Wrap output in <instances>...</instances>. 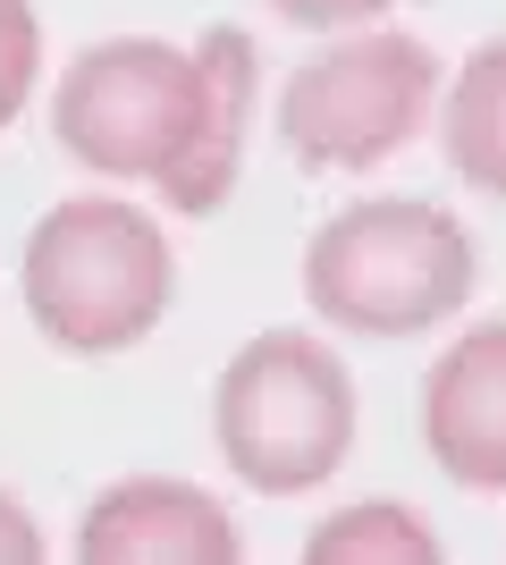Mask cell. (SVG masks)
I'll use <instances>...</instances> for the list:
<instances>
[{"label": "cell", "mask_w": 506, "mask_h": 565, "mask_svg": "<svg viewBox=\"0 0 506 565\" xmlns=\"http://www.w3.org/2000/svg\"><path fill=\"white\" fill-rule=\"evenodd\" d=\"M439 110V51L422 34L372 25L346 43L313 51L304 68L279 85V143L321 178H372L397 161Z\"/></svg>", "instance_id": "obj_5"}, {"label": "cell", "mask_w": 506, "mask_h": 565, "mask_svg": "<svg viewBox=\"0 0 506 565\" xmlns=\"http://www.w3.org/2000/svg\"><path fill=\"white\" fill-rule=\"evenodd\" d=\"M203 127V60L161 34H110L51 85V136L110 186H161Z\"/></svg>", "instance_id": "obj_4"}, {"label": "cell", "mask_w": 506, "mask_h": 565, "mask_svg": "<svg viewBox=\"0 0 506 565\" xmlns=\"http://www.w3.org/2000/svg\"><path fill=\"white\" fill-rule=\"evenodd\" d=\"M431 118H439V143H448V169L473 194L506 203V34L464 51V68L448 76V102Z\"/></svg>", "instance_id": "obj_9"}, {"label": "cell", "mask_w": 506, "mask_h": 565, "mask_svg": "<svg viewBox=\"0 0 506 565\" xmlns=\"http://www.w3.org/2000/svg\"><path fill=\"white\" fill-rule=\"evenodd\" d=\"M203 127H194L186 161L161 178V203L177 220H212L245 178V127H254V85H262V60H254V34L245 25H212L203 43Z\"/></svg>", "instance_id": "obj_8"}, {"label": "cell", "mask_w": 506, "mask_h": 565, "mask_svg": "<svg viewBox=\"0 0 506 565\" xmlns=\"http://www.w3.org/2000/svg\"><path fill=\"white\" fill-rule=\"evenodd\" d=\"M422 448L473 498L506 490V321H473L422 372Z\"/></svg>", "instance_id": "obj_7"}, {"label": "cell", "mask_w": 506, "mask_h": 565, "mask_svg": "<svg viewBox=\"0 0 506 565\" xmlns=\"http://www.w3.org/2000/svg\"><path fill=\"white\" fill-rule=\"evenodd\" d=\"M18 296L60 354H127L177 305L169 228L127 194H68L25 228Z\"/></svg>", "instance_id": "obj_2"}, {"label": "cell", "mask_w": 506, "mask_h": 565, "mask_svg": "<svg viewBox=\"0 0 506 565\" xmlns=\"http://www.w3.org/2000/svg\"><path fill=\"white\" fill-rule=\"evenodd\" d=\"M43 85V18H34V0H0V136L25 118Z\"/></svg>", "instance_id": "obj_11"}, {"label": "cell", "mask_w": 506, "mask_h": 565, "mask_svg": "<svg viewBox=\"0 0 506 565\" xmlns=\"http://www.w3.org/2000/svg\"><path fill=\"white\" fill-rule=\"evenodd\" d=\"M304 305L346 338H422L456 321L482 287V254L448 203L422 194H363L330 212L304 245Z\"/></svg>", "instance_id": "obj_1"}, {"label": "cell", "mask_w": 506, "mask_h": 565, "mask_svg": "<svg viewBox=\"0 0 506 565\" xmlns=\"http://www.w3.org/2000/svg\"><path fill=\"white\" fill-rule=\"evenodd\" d=\"M219 465L254 498L321 490L355 448V372L313 330H262L219 363L212 388Z\"/></svg>", "instance_id": "obj_3"}, {"label": "cell", "mask_w": 506, "mask_h": 565, "mask_svg": "<svg viewBox=\"0 0 506 565\" xmlns=\"http://www.w3.org/2000/svg\"><path fill=\"white\" fill-rule=\"evenodd\" d=\"M288 25H304V34H346V25H372V18H388L397 0H270Z\"/></svg>", "instance_id": "obj_12"}, {"label": "cell", "mask_w": 506, "mask_h": 565, "mask_svg": "<svg viewBox=\"0 0 506 565\" xmlns=\"http://www.w3.org/2000/svg\"><path fill=\"white\" fill-rule=\"evenodd\" d=\"M76 557L85 565H237L245 532L203 481L127 472L76 515Z\"/></svg>", "instance_id": "obj_6"}, {"label": "cell", "mask_w": 506, "mask_h": 565, "mask_svg": "<svg viewBox=\"0 0 506 565\" xmlns=\"http://www.w3.org/2000/svg\"><path fill=\"white\" fill-rule=\"evenodd\" d=\"M0 565H43V523L0 490Z\"/></svg>", "instance_id": "obj_13"}, {"label": "cell", "mask_w": 506, "mask_h": 565, "mask_svg": "<svg viewBox=\"0 0 506 565\" xmlns=\"http://www.w3.org/2000/svg\"><path fill=\"white\" fill-rule=\"evenodd\" d=\"M439 532L406 498H355L304 532V565H439Z\"/></svg>", "instance_id": "obj_10"}]
</instances>
